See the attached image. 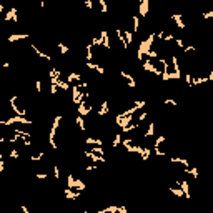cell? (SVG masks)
<instances>
[{
  "label": "cell",
  "mask_w": 213,
  "mask_h": 213,
  "mask_svg": "<svg viewBox=\"0 0 213 213\" xmlns=\"http://www.w3.org/2000/svg\"><path fill=\"white\" fill-rule=\"evenodd\" d=\"M208 82H213V70L208 73Z\"/></svg>",
  "instance_id": "cell-46"
},
{
  "label": "cell",
  "mask_w": 213,
  "mask_h": 213,
  "mask_svg": "<svg viewBox=\"0 0 213 213\" xmlns=\"http://www.w3.org/2000/svg\"><path fill=\"white\" fill-rule=\"evenodd\" d=\"M65 197H67V200H75V198L80 197V193L78 192H72V188H65Z\"/></svg>",
  "instance_id": "cell-17"
},
{
  "label": "cell",
  "mask_w": 213,
  "mask_h": 213,
  "mask_svg": "<svg viewBox=\"0 0 213 213\" xmlns=\"http://www.w3.org/2000/svg\"><path fill=\"white\" fill-rule=\"evenodd\" d=\"M120 77H123L125 80H127V85H128V87H133V88H135V87H137V82H135V78L132 77L130 73H127V72H125V70H120Z\"/></svg>",
  "instance_id": "cell-9"
},
{
  "label": "cell",
  "mask_w": 213,
  "mask_h": 213,
  "mask_svg": "<svg viewBox=\"0 0 213 213\" xmlns=\"http://www.w3.org/2000/svg\"><path fill=\"white\" fill-rule=\"evenodd\" d=\"M75 122H77V125L80 127V130L85 132L87 130V127H85V117H82V115H78L77 118H75Z\"/></svg>",
  "instance_id": "cell-23"
},
{
  "label": "cell",
  "mask_w": 213,
  "mask_h": 213,
  "mask_svg": "<svg viewBox=\"0 0 213 213\" xmlns=\"http://www.w3.org/2000/svg\"><path fill=\"white\" fill-rule=\"evenodd\" d=\"M182 18H183V13H173V15H172V20L175 22V23H177V27L180 28V30H183V28L187 27L185 23H183Z\"/></svg>",
  "instance_id": "cell-11"
},
{
  "label": "cell",
  "mask_w": 213,
  "mask_h": 213,
  "mask_svg": "<svg viewBox=\"0 0 213 213\" xmlns=\"http://www.w3.org/2000/svg\"><path fill=\"white\" fill-rule=\"evenodd\" d=\"M30 48H32V50H33V52H35V53H37V55H38L40 58H43V60H47V62H50V60H52V57H50L48 53H43V52L40 50V48H38V47L35 45V43H32V45H30Z\"/></svg>",
  "instance_id": "cell-10"
},
{
  "label": "cell",
  "mask_w": 213,
  "mask_h": 213,
  "mask_svg": "<svg viewBox=\"0 0 213 213\" xmlns=\"http://www.w3.org/2000/svg\"><path fill=\"white\" fill-rule=\"evenodd\" d=\"M153 151H155L156 156H165V151H161L160 148H153Z\"/></svg>",
  "instance_id": "cell-43"
},
{
  "label": "cell",
  "mask_w": 213,
  "mask_h": 213,
  "mask_svg": "<svg viewBox=\"0 0 213 213\" xmlns=\"http://www.w3.org/2000/svg\"><path fill=\"white\" fill-rule=\"evenodd\" d=\"M166 142V137L165 135H158L155 138V143H153V148H160V145H163Z\"/></svg>",
  "instance_id": "cell-22"
},
{
  "label": "cell",
  "mask_w": 213,
  "mask_h": 213,
  "mask_svg": "<svg viewBox=\"0 0 213 213\" xmlns=\"http://www.w3.org/2000/svg\"><path fill=\"white\" fill-rule=\"evenodd\" d=\"M85 7H87L88 10H93V2H92V0H85Z\"/></svg>",
  "instance_id": "cell-40"
},
{
  "label": "cell",
  "mask_w": 213,
  "mask_h": 213,
  "mask_svg": "<svg viewBox=\"0 0 213 213\" xmlns=\"http://www.w3.org/2000/svg\"><path fill=\"white\" fill-rule=\"evenodd\" d=\"M132 20H133V32H138V28H140V17L133 13Z\"/></svg>",
  "instance_id": "cell-26"
},
{
  "label": "cell",
  "mask_w": 213,
  "mask_h": 213,
  "mask_svg": "<svg viewBox=\"0 0 213 213\" xmlns=\"http://www.w3.org/2000/svg\"><path fill=\"white\" fill-rule=\"evenodd\" d=\"M100 38H102V42H103V47L105 48H110V37H108V33H107V30H102Z\"/></svg>",
  "instance_id": "cell-18"
},
{
  "label": "cell",
  "mask_w": 213,
  "mask_h": 213,
  "mask_svg": "<svg viewBox=\"0 0 213 213\" xmlns=\"http://www.w3.org/2000/svg\"><path fill=\"white\" fill-rule=\"evenodd\" d=\"M123 33H125V40H127V43H128V45H130L132 42H133V33H132L130 30H125Z\"/></svg>",
  "instance_id": "cell-32"
},
{
  "label": "cell",
  "mask_w": 213,
  "mask_h": 213,
  "mask_svg": "<svg viewBox=\"0 0 213 213\" xmlns=\"http://www.w3.org/2000/svg\"><path fill=\"white\" fill-rule=\"evenodd\" d=\"M48 177V173H43V172H40V173H37V178L38 180H45V178Z\"/></svg>",
  "instance_id": "cell-42"
},
{
  "label": "cell",
  "mask_w": 213,
  "mask_h": 213,
  "mask_svg": "<svg viewBox=\"0 0 213 213\" xmlns=\"http://www.w3.org/2000/svg\"><path fill=\"white\" fill-rule=\"evenodd\" d=\"M73 187H75V177L70 173L68 178H67V188H72V190H73Z\"/></svg>",
  "instance_id": "cell-30"
},
{
  "label": "cell",
  "mask_w": 213,
  "mask_h": 213,
  "mask_svg": "<svg viewBox=\"0 0 213 213\" xmlns=\"http://www.w3.org/2000/svg\"><path fill=\"white\" fill-rule=\"evenodd\" d=\"M155 38H156V32H153V33L148 35V38H145V40L140 42V47H138V50H137V58H138V60H143V57L148 55V52L151 50V45H153Z\"/></svg>",
  "instance_id": "cell-1"
},
{
  "label": "cell",
  "mask_w": 213,
  "mask_h": 213,
  "mask_svg": "<svg viewBox=\"0 0 213 213\" xmlns=\"http://www.w3.org/2000/svg\"><path fill=\"white\" fill-rule=\"evenodd\" d=\"M146 58H158V52H156V50H153V48H151L150 52H148V55H146Z\"/></svg>",
  "instance_id": "cell-35"
},
{
  "label": "cell",
  "mask_w": 213,
  "mask_h": 213,
  "mask_svg": "<svg viewBox=\"0 0 213 213\" xmlns=\"http://www.w3.org/2000/svg\"><path fill=\"white\" fill-rule=\"evenodd\" d=\"M82 80V75L80 73H77V72H72V73H68L67 75V82L70 83V82H80Z\"/></svg>",
  "instance_id": "cell-19"
},
{
  "label": "cell",
  "mask_w": 213,
  "mask_h": 213,
  "mask_svg": "<svg viewBox=\"0 0 213 213\" xmlns=\"http://www.w3.org/2000/svg\"><path fill=\"white\" fill-rule=\"evenodd\" d=\"M57 47H58V52L62 53V55H67V53H68V47L65 45V43L58 42V45H57Z\"/></svg>",
  "instance_id": "cell-28"
},
{
  "label": "cell",
  "mask_w": 213,
  "mask_h": 213,
  "mask_svg": "<svg viewBox=\"0 0 213 213\" xmlns=\"http://www.w3.org/2000/svg\"><path fill=\"white\" fill-rule=\"evenodd\" d=\"M170 192L175 195V197H178V198H183L185 197V193L182 192V188H177V187H170Z\"/></svg>",
  "instance_id": "cell-25"
},
{
  "label": "cell",
  "mask_w": 213,
  "mask_h": 213,
  "mask_svg": "<svg viewBox=\"0 0 213 213\" xmlns=\"http://www.w3.org/2000/svg\"><path fill=\"white\" fill-rule=\"evenodd\" d=\"M143 68H145L146 72H150V73H153V75H156V77H161V72L155 67V65H153V62H151L150 58L143 60Z\"/></svg>",
  "instance_id": "cell-4"
},
{
  "label": "cell",
  "mask_w": 213,
  "mask_h": 213,
  "mask_svg": "<svg viewBox=\"0 0 213 213\" xmlns=\"http://www.w3.org/2000/svg\"><path fill=\"white\" fill-rule=\"evenodd\" d=\"M100 7H102V13H107V4H105V0H98Z\"/></svg>",
  "instance_id": "cell-39"
},
{
  "label": "cell",
  "mask_w": 213,
  "mask_h": 213,
  "mask_svg": "<svg viewBox=\"0 0 213 213\" xmlns=\"http://www.w3.org/2000/svg\"><path fill=\"white\" fill-rule=\"evenodd\" d=\"M175 43H177V47H180L183 50L185 48V43H183V38H175Z\"/></svg>",
  "instance_id": "cell-37"
},
{
  "label": "cell",
  "mask_w": 213,
  "mask_h": 213,
  "mask_svg": "<svg viewBox=\"0 0 213 213\" xmlns=\"http://www.w3.org/2000/svg\"><path fill=\"white\" fill-rule=\"evenodd\" d=\"M73 190H77V192L85 190V183H83L82 180H75V187H73Z\"/></svg>",
  "instance_id": "cell-29"
},
{
  "label": "cell",
  "mask_w": 213,
  "mask_h": 213,
  "mask_svg": "<svg viewBox=\"0 0 213 213\" xmlns=\"http://www.w3.org/2000/svg\"><path fill=\"white\" fill-rule=\"evenodd\" d=\"M27 38H28V35H27V33H13V35L8 37V42H12V43H13V42H17V40H27Z\"/></svg>",
  "instance_id": "cell-14"
},
{
  "label": "cell",
  "mask_w": 213,
  "mask_h": 213,
  "mask_svg": "<svg viewBox=\"0 0 213 213\" xmlns=\"http://www.w3.org/2000/svg\"><path fill=\"white\" fill-rule=\"evenodd\" d=\"M60 122H62V115H57L55 118H53V125L52 128H50V135H48V143L52 148H57V142H55V135H57V130L58 127H60Z\"/></svg>",
  "instance_id": "cell-2"
},
{
  "label": "cell",
  "mask_w": 213,
  "mask_h": 213,
  "mask_svg": "<svg viewBox=\"0 0 213 213\" xmlns=\"http://www.w3.org/2000/svg\"><path fill=\"white\" fill-rule=\"evenodd\" d=\"M155 135V122H150L148 123V128L145 130V133H143V137L145 138H150V137Z\"/></svg>",
  "instance_id": "cell-13"
},
{
  "label": "cell",
  "mask_w": 213,
  "mask_h": 213,
  "mask_svg": "<svg viewBox=\"0 0 213 213\" xmlns=\"http://www.w3.org/2000/svg\"><path fill=\"white\" fill-rule=\"evenodd\" d=\"M58 92V87H57V83H50V93H57Z\"/></svg>",
  "instance_id": "cell-38"
},
{
  "label": "cell",
  "mask_w": 213,
  "mask_h": 213,
  "mask_svg": "<svg viewBox=\"0 0 213 213\" xmlns=\"http://www.w3.org/2000/svg\"><path fill=\"white\" fill-rule=\"evenodd\" d=\"M118 213H128V210H127V207L122 205V207H118Z\"/></svg>",
  "instance_id": "cell-45"
},
{
  "label": "cell",
  "mask_w": 213,
  "mask_h": 213,
  "mask_svg": "<svg viewBox=\"0 0 213 213\" xmlns=\"http://www.w3.org/2000/svg\"><path fill=\"white\" fill-rule=\"evenodd\" d=\"M4 20H5V22H12V20H13L15 23L18 22V13H17V8H15V7L8 8V12L4 15Z\"/></svg>",
  "instance_id": "cell-6"
},
{
  "label": "cell",
  "mask_w": 213,
  "mask_h": 213,
  "mask_svg": "<svg viewBox=\"0 0 213 213\" xmlns=\"http://www.w3.org/2000/svg\"><path fill=\"white\" fill-rule=\"evenodd\" d=\"M97 168H98V166H97V163H93V165H88L85 170H87V172H93V170H97Z\"/></svg>",
  "instance_id": "cell-44"
},
{
  "label": "cell",
  "mask_w": 213,
  "mask_h": 213,
  "mask_svg": "<svg viewBox=\"0 0 213 213\" xmlns=\"http://www.w3.org/2000/svg\"><path fill=\"white\" fill-rule=\"evenodd\" d=\"M53 177L60 180V170H58V165H53Z\"/></svg>",
  "instance_id": "cell-36"
},
{
  "label": "cell",
  "mask_w": 213,
  "mask_h": 213,
  "mask_svg": "<svg viewBox=\"0 0 213 213\" xmlns=\"http://www.w3.org/2000/svg\"><path fill=\"white\" fill-rule=\"evenodd\" d=\"M165 105H173V107H177V100H173V98H166V100H165Z\"/></svg>",
  "instance_id": "cell-41"
},
{
  "label": "cell",
  "mask_w": 213,
  "mask_h": 213,
  "mask_svg": "<svg viewBox=\"0 0 213 213\" xmlns=\"http://www.w3.org/2000/svg\"><path fill=\"white\" fill-rule=\"evenodd\" d=\"M83 155L87 156V158H90V160L93 161V163H98V161H107V158L102 155H97V153H93L92 150H87V151H83Z\"/></svg>",
  "instance_id": "cell-7"
},
{
  "label": "cell",
  "mask_w": 213,
  "mask_h": 213,
  "mask_svg": "<svg viewBox=\"0 0 213 213\" xmlns=\"http://www.w3.org/2000/svg\"><path fill=\"white\" fill-rule=\"evenodd\" d=\"M8 158H10V160H18V158H20V151L17 150L15 146H10V150H8Z\"/></svg>",
  "instance_id": "cell-20"
},
{
  "label": "cell",
  "mask_w": 213,
  "mask_h": 213,
  "mask_svg": "<svg viewBox=\"0 0 213 213\" xmlns=\"http://www.w3.org/2000/svg\"><path fill=\"white\" fill-rule=\"evenodd\" d=\"M148 7H150V2L148 0H142L140 2V15L142 17L148 15Z\"/></svg>",
  "instance_id": "cell-12"
},
{
  "label": "cell",
  "mask_w": 213,
  "mask_h": 213,
  "mask_svg": "<svg viewBox=\"0 0 213 213\" xmlns=\"http://www.w3.org/2000/svg\"><path fill=\"white\" fill-rule=\"evenodd\" d=\"M87 145H95V146H102L103 145V140H100V138H93V137H88L87 140H85Z\"/></svg>",
  "instance_id": "cell-16"
},
{
  "label": "cell",
  "mask_w": 213,
  "mask_h": 213,
  "mask_svg": "<svg viewBox=\"0 0 213 213\" xmlns=\"http://www.w3.org/2000/svg\"><path fill=\"white\" fill-rule=\"evenodd\" d=\"M92 151L97 153V155H102V156H103V153H105V150L102 148V146H92Z\"/></svg>",
  "instance_id": "cell-34"
},
{
  "label": "cell",
  "mask_w": 213,
  "mask_h": 213,
  "mask_svg": "<svg viewBox=\"0 0 213 213\" xmlns=\"http://www.w3.org/2000/svg\"><path fill=\"white\" fill-rule=\"evenodd\" d=\"M122 133H115V138H113V143H112V146H118L120 143H122Z\"/></svg>",
  "instance_id": "cell-31"
},
{
  "label": "cell",
  "mask_w": 213,
  "mask_h": 213,
  "mask_svg": "<svg viewBox=\"0 0 213 213\" xmlns=\"http://www.w3.org/2000/svg\"><path fill=\"white\" fill-rule=\"evenodd\" d=\"M57 87H58V88H62V90H65V92H68V90L72 88V87H70V83L65 82L63 78H62V80H57Z\"/></svg>",
  "instance_id": "cell-21"
},
{
  "label": "cell",
  "mask_w": 213,
  "mask_h": 213,
  "mask_svg": "<svg viewBox=\"0 0 213 213\" xmlns=\"http://www.w3.org/2000/svg\"><path fill=\"white\" fill-rule=\"evenodd\" d=\"M115 122H117V125H118V127H122V130H123V128H127V127H128V125L133 122V117H132V115H123V113H120V115H117Z\"/></svg>",
  "instance_id": "cell-3"
},
{
  "label": "cell",
  "mask_w": 213,
  "mask_h": 213,
  "mask_svg": "<svg viewBox=\"0 0 213 213\" xmlns=\"http://www.w3.org/2000/svg\"><path fill=\"white\" fill-rule=\"evenodd\" d=\"M193 52H197V47H195V45H185L183 53H193Z\"/></svg>",
  "instance_id": "cell-33"
},
{
  "label": "cell",
  "mask_w": 213,
  "mask_h": 213,
  "mask_svg": "<svg viewBox=\"0 0 213 213\" xmlns=\"http://www.w3.org/2000/svg\"><path fill=\"white\" fill-rule=\"evenodd\" d=\"M151 155V150L148 146H143V151H142V160H148Z\"/></svg>",
  "instance_id": "cell-27"
},
{
  "label": "cell",
  "mask_w": 213,
  "mask_h": 213,
  "mask_svg": "<svg viewBox=\"0 0 213 213\" xmlns=\"http://www.w3.org/2000/svg\"><path fill=\"white\" fill-rule=\"evenodd\" d=\"M77 110H78V115H82V117H87V115L92 112V107L88 105L87 100H83L80 105H77Z\"/></svg>",
  "instance_id": "cell-5"
},
{
  "label": "cell",
  "mask_w": 213,
  "mask_h": 213,
  "mask_svg": "<svg viewBox=\"0 0 213 213\" xmlns=\"http://www.w3.org/2000/svg\"><path fill=\"white\" fill-rule=\"evenodd\" d=\"M185 173H188L190 177L193 178H198V170H197V166H190V168H185Z\"/></svg>",
  "instance_id": "cell-24"
},
{
  "label": "cell",
  "mask_w": 213,
  "mask_h": 213,
  "mask_svg": "<svg viewBox=\"0 0 213 213\" xmlns=\"http://www.w3.org/2000/svg\"><path fill=\"white\" fill-rule=\"evenodd\" d=\"M108 112H110V107H108V103H107V102H102V105H100L98 112H97V113H98V117H105V115L108 113Z\"/></svg>",
  "instance_id": "cell-15"
},
{
  "label": "cell",
  "mask_w": 213,
  "mask_h": 213,
  "mask_svg": "<svg viewBox=\"0 0 213 213\" xmlns=\"http://www.w3.org/2000/svg\"><path fill=\"white\" fill-rule=\"evenodd\" d=\"M177 185L182 188V192L185 193L187 200H190V198H192V195H190V185H188V182H185V180H177Z\"/></svg>",
  "instance_id": "cell-8"
}]
</instances>
